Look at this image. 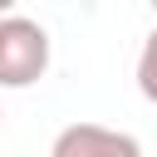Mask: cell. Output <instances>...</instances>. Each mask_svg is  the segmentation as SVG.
<instances>
[{
  "label": "cell",
  "instance_id": "6da1fadb",
  "mask_svg": "<svg viewBox=\"0 0 157 157\" xmlns=\"http://www.w3.org/2000/svg\"><path fill=\"white\" fill-rule=\"evenodd\" d=\"M49 69V29L29 15L0 20V88H29Z\"/></svg>",
  "mask_w": 157,
  "mask_h": 157
},
{
  "label": "cell",
  "instance_id": "7a4b0ae2",
  "mask_svg": "<svg viewBox=\"0 0 157 157\" xmlns=\"http://www.w3.org/2000/svg\"><path fill=\"white\" fill-rule=\"evenodd\" d=\"M49 157H142V142L123 128L103 123H69L49 142Z\"/></svg>",
  "mask_w": 157,
  "mask_h": 157
},
{
  "label": "cell",
  "instance_id": "3957f363",
  "mask_svg": "<svg viewBox=\"0 0 157 157\" xmlns=\"http://www.w3.org/2000/svg\"><path fill=\"white\" fill-rule=\"evenodd\" d=\"M137 93L157 108V25L147 29V39L137 49Z\"/></svg>",
  "mask_w": 157,
  "mask_h": 157
},
{
  "label": "cell",
  "instance_id": "277c9868",
  "mask_svg": "<svg viewBox=\"0 0 157 157\" xmlns=\"http://www.w3.org/2000/svg\"><path fill=\"white\" fill-rule=\"evenodd\" d=\"M0 128H5V113H0Z\"/></svg>",
  "mask_w": 157,
  "mask_h": 157
},
{
  "label": "cell",
  "instance_id": "5b68a950",
  "mask_svg": "<svg viewBox=\"0 0 157 157\" xmlns=\"http://www.w3.org/2000/svg\"><path fill=\"white\" fill-rule=\"evenodd\" d=\"M0 20H5V10H0Z\"/></svg>",
  "mask_w": 157,
  "mask_h": 157
}]
</instances>
